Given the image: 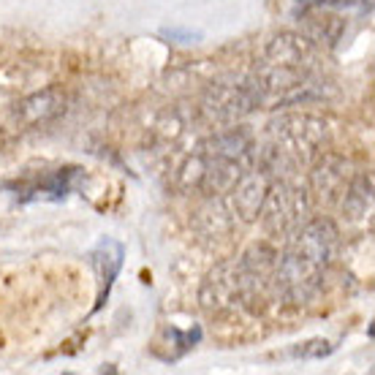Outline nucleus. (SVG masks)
Listing matches in <instances>:
<instances>
[{"mask_svg":"<svg viewBox=\"0 0 375 375\" xmlns=\"http://www.w3.org/2000/svg\"><path fill=\"white\" fill-rule=\"evenodd\" d=\"M294 356H302V359H324L332 353V345L326 340H310V343H302L299 348L291 351Z\"/></svg>","mask_w":375,"mask_h":375,"instance_id":"7","label":"nucleus"},{"mask_svg":"<svg viewBox=\"0 0 375 375\" xmlns=\"http://www.w3.org/2000/svg\"><path fill=\"white\" fill-rule=\"evenodd\" d=\"M275 156L283 160H294V163H302V160H310L321 142H324V123L312 120V117H285L283 123H275Z\"/></svg>","mask_w":375,"mask_h":375,"instance_id":"2","label":"nucleus"},{"mask_svg":"<svg viewBox=\"0 0 375 375\" xmlns=\"http://www.w3.org/2000/svg\"><path fill=\"white\" fill-rule=\"evenodd\" d=\"M174 340H177V345H180V351H188V348H193V345L201 340V329L199 326H193V329H188V332H180V329H172L169 332Z\"/></svg>","mask_w":375,"mask_h":375,"instance_id":"8","label":"nucleus"},{"mask_svg":"<svg viewBox=\"0 0 375 375\" xmlns=\"http://www.w3.org/2000/svg\"><path fill=\"white\" fill-rule=\"evenodd\" d=\"M267 177L264 174H242L240 177V185L234 190V204L240 210V215L245 220H253L261 212V204H264V196H267Z\"/></svg>","mask_w":375,"mask_h":375,"instance_id":"6","label":"nucleus"},{"mask_svg":"<svg viewBox=\"0 0 375 375\" xmlns=\"http://www.w3.org/2000/svg\"><path fill=\"white\" fill-rule=\"evenodd\" d=\"M160 35L163 38H174L180 44H193V41L201 38V33H190V31H160Z\"/></svg>","mask_w":375,"mask_h":375,"instance_id":"9","label":"nucleus"},{"mask_svg":"<svg viewBox=\"0 0 375 375\" xmlns=\"http://www.w3.org/2000/svg\"><path fill=\"white\" fill-rule=\"evenodd\" d=\"M338 231L329 220H315L297 234V240L281 256L278 288L291 302H305L321 285L324 272L335 256Z\"/></svg>","mask_w":375,"mask_h":375,"instance_id":"1","label":"nucleus"},{"mask_svg":"<svg viewBox=\"0 0 375 375\" xmlns=\"http://www.w3.org/2000/svg\"><path fill=\"white\" fill-rule=\"evenodd\" d=\"M65 112V95L60 90H44V93L31 95L28 101H22L19 106V115L28 125H38V123H49L55 117H60Z\"/></svg>","mask_w":375,"mask_h":375,"instance_id":"4","label":"nucleus"},{"mask_svg":"<svg viewBox=\"0 0 375 375\" xmlns=\"http://www.w3.org/2000/svg\"><path fill=\"white\" fill-rule=\"evenodd\" d=\"M79 174V169H62V172H55L52 177H47L44 183H35L31 188H17L19 193V201H35V199H49V201H60L71 193L74 188V177Z\"/></svg>","mask_w":375,"mask_h":375,"instance_id":"5","label":"nucleus"},{"mask_svg":"<svg viewBox=\"0 0 375 375\" xmlns=\"http://www.w3.org/2000/svg\"><path fill=\"white\" fill-rule=\"evenodd\" d=\"M90 258H93V269H95V278H98V299H95V308H93V312H98L106 305V299L112 294V285H115V278L123 269L125 250L117 240L103 237Z\"/></svg>","mask_w":375,"mask_h":375,"instance_id":"3","label":"nucleus"}]
</instances>
